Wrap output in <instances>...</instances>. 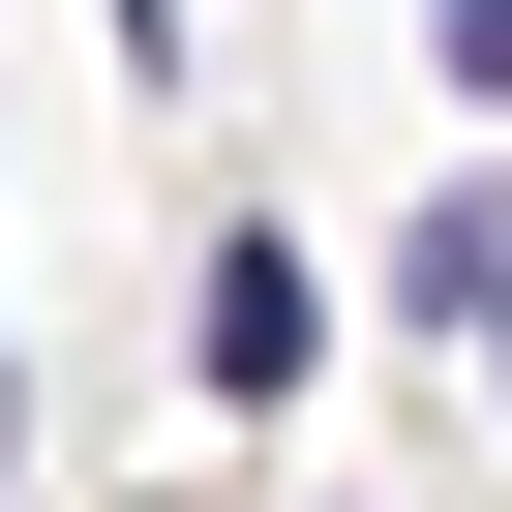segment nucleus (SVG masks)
<instances>
[{
  "label": "nucleus",
  "mask_w": 512,
  "mask_h": 512,
  "mask_svg": "<svg viewBox=\"0 0 512 512\" xmlns=\"http://www.w3.org/2000/svg\"><path fill=\"white\" fill-rule=\"evenodd\" d=\"M0 452H31V362H0Z\"/></svg>",
  "instance_id": "3"
},
{
  "label": "nucleus",
  "mask_w": 512,
  "mask_h": 512,
  "mask_svg": "<svg viewBox=\"0 0 512 512\" xmlns=\"http://www.w3.org/2000/svg\"><path fill=\"white\" fill-rule=\"evenodd\" d=\"M302 362H332V302H302V241H272V211H241V241H211V392H241V422H272Z\"/></svg>",
  "instance_id": "1"
},
{
  "label": "nucleus",
  "mask_w": 512,
  "mask_h": 512,
  "mask_svg": "<svg viewBox=\"0 0 512 512\" xmlns=\"http://www.w3.org/2000/svg\"><path fill=\"white\" fill-rule=\"evenodd\" d=\"M121 61H151V91H181V0H121Z\"/></svg>",
  "instance_id": "2"
}]
</instances>
